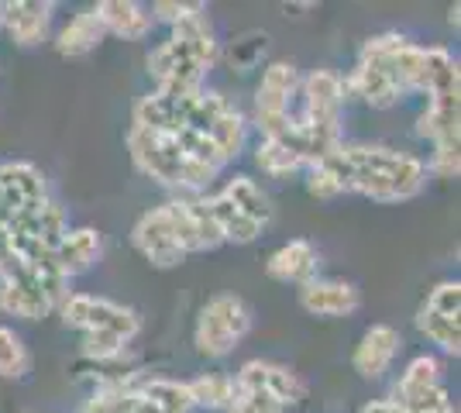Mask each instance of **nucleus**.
<instances>
[{"instance_id":"obj_26","label":"nucleus","mask_w":461,"mask_h":413,"mask_svg":"<svg viewBox=\"0 0 461 413\" xmlns=\"http://www.w3.org/2000/svg\"><path fill=\"white\" fill-rule=\"evenodd\" d=\"M417 331H420L438 352L444 355H458L461 352V328H458V320H451V317H441V314H434V310H427V307H420L417 310Z\"/></svg>"},{"instance_id":"obj_25","label":"nucleus","mask_w":461,"mask_h":413,"mask_svg":"<svg viewBox=\"0 0 461 413\" xmlns=\"http://www.w3.org/2000/svg\"><path fill=\"white\" fill-rule=\"evenodd\" d=\"M430 386H441V362L434 355H417V358H410V365L400 373V382L393 386V400L403 403L406 396L423 393Z\"/></svg>"},{"instance_id":"obj_37","label":"nucleus","mask_w":461,"mask_h":413,"mask_svg":"<svg viewBox=\"0 0 461 413\" xmlns=\"http://www.w3.org/2000/svg\"><path fill=\"white\" fill-rule=\"evenodd\" d=\"M358 413H403V407L393 403V400H372V403H366Z\"/></svg>"},{"instance_id":"obj_22","label":"nucleus","mask_w":461,"mask_h":413,"mask_svg":"<svg viewBox=\"0 0 461 413\" xmlns=\"http://www.w3.org/2000/svg\"><path fill=\"white\" fill-rule=\"evenodd\" d=\"M255 166L266 173V176H293V173H303L307 162L300 158V152L283 141V138H262L255 145Z\"/></svg>"},{"instance_id":"obj_20","label":"nucleus","mask_w":461,"mask_h":413,"mask_svg":"<svg viewBox=\"0 0 461 413\" xmlns=\"http://www.w3.org/2000/svg\"><path fill=\"white\" fill-rule=\"evenodd\" d=\"M104 39H107V31H104L100 18L94 11H79L56 35V52L66 59H79V56H90Z\"/></svg>"},{"instance_id":"obj_15","label":"nucleus","mask_w":461,"mask_h":413,"mask_svg":"<svg viewBox=\"0 0 461 413\" xmlns=\"http://www.w3.org/2000/svg\"><path fill=\"white\" fill-rule=\"evenodd\" d=\"M400 348H403V335L393 324H372L362 335V341L355 345L351 369L362 379H383L389 373V365L396 362Z\"/></svg>"},{"instance_id":"obj_17","label":"nucleus","mask_w":461,"mask_h":413,"mask_svg":"<svg viewBox=\"0 0 461 413\" xmlns=\"http://www.w3.org/2000/svg\"><path fill=\"white\" fill-rule=\"evenodd\" d=\"M100 256H104V235L96 228H69L56 245L52 262L66 279H77V275L90 273L100 262Z\"/></svg>"},{"instance_id":"obj_29","label":"nucleus","mask_w":461,"mask_h":413,"mask_svg":"<svg viewBox=\"0 0 461 413\" xmlns=\"http://www.w3.org/2000/svg\"><path fill=\"white\" fill-rule=\"evenodd\" d=\"M28 373H32L28 345L21 341V335L0 324V379H24Z\"/></svg>"},{"instance_id":"obj_40","label":"nucleus","mask_w":461,"mask_h":413,"mask_svg":"<svg viewBox=\"0 0 461 413\" xmlns=\"http://www.w3.org/2000/svg\"><path fill=\"white\" fill-rule=\"evenodd\" d=\"M0 21H4V7H0Z\"/></svg>"},{"instance_id":"obj_2","label":"nucleus","mask_w":461,"mask_h":413,"mask_svg":"<svg viewBox=\"0 0 461 413\" xmlns=\"http://www.w3.org/2000/svg\"><path fill=\"white\" fill-rule=\"evenodd\" d=\"M213 62H217V39H213L207 7L196 4L186 18L173 24V39L155 45L145 66L155 83V94L186 97L203 90Z\"/></svg>"},{"instance_id":"obj_4","label":"nucleus","mask_w":461,"mask_h":413,"mask_svg":"<svg viewBox=\"0 0 461 413\" xmlns=\"http://www.w3.org/2000/svg\"><path fill=\"white\" fill-rule=\"evenodd\" d=\"M255 314L238 293H217L211 296L193 328V345L203 358H228L245 337H249Z\"/></svg>"},{"instance_id":"obj_8","label":"nucleus","mask_w":461,"mask_h":413,"mask_svg":"<svg viewBox=\"0 0 461 413\" xmlns=\"http://www.w3.org/2000/svg\"><path fill=\"white\" fill-rule=\"evenodd\" d=\"M300 97H303V121L310 128L341 135V114H345V76L334 69H313L307 79H300Z\"/></svg>"},{"instance_id":"obj_13","label":"nucleus","mask_w":461,"mask_h":413,"mask_svg":"<svg viewBox=\"0 0 461 413\" xmlns=\"http://www.w3.org/2000/svg\"><path fill=\"white\" fill-rule=\"evenodd\" d=\"M300 307L310 317H351L362 307V290L348 279H310L307 286L296 290Z\"/></svg>"},{"instance_id":"obj_14","label":"nucleus","mask_w":461,"mask_h":413,"mask_svg":"<svg viewBox=\"0 0 461 413\" xmlns=\"http://www.w3.org/2000/svg\"><path fill=\"white\" fill-rule=\"evenodd\" d=\"M0 7H4L0 28H7L14 45L35 49V45L49 39L56 4H49V0H14V4H0Z\"/></svg>"},{"instance_id":"obj_35","label":"nucleus","mask_w":461,"mask_h":413,"mask_svg":"<svg viewBox=\"0 0 461 413\" xmlns=\"http://www.w3.org/2000/svg\"><path fill=\"white\" fill-rule=\"evenodd\" d=\"M228 413H286L276 400L262 393H238L234 396V403L228 407Z\"/></svg>"},{"instance_id":"obj_27","label":"nucleus","mask_w":461,"mask_h":413,"mask_svg":"<svg viewBox=\"0 0 461 413\" xmlns=\"http://www.w3.org/2000/svg\"><path fill=\"white\" fill-rule=\"evenodd\" d=\"M145 400H152L162 413H190L193 410V396L190 386L179 382V379H149L145 386H138Z\"/></svg>"},{"instance_id":"obj_5","label":"nucleus","mask_w":461,"mask_h":413,"mask_svg":"<svg viewBox=\"0 0 461 413\" xmlns=\"http://www.w3.org/2000/svg\"><path fill=\"white\" fill-rule=\"evenodd\" d=\"M300 94V73L293 62H269L255 86V128L262 138H283L293 128V97Z\"/></svg>"},{"instance_id":"obj_34","label":"nucleus","mask_w":461,"mask_h":413,"mask_svg":"<svg viewBox=\"0 0 461 413\" xmlns=\"http://www.w3.org/2000/svg\"><path fill=\"white\" fill-rule=\"evenodd\" d=\"M303 176H307V193L317 200H334L341 197L345 190H341V183H338V176L327 169L324 162H313V166H307L303 169Z\"/></svg>"},{"instance_id":"obj_16","label":"nucleus","mask_w":461,"mask_h":413,"mask_svg":"<svg viewBox=\"0 0 461 413\" xmlns=\"http://www.w3.org/2000/svg\"><path fill=\"white\" fill-rule=\"evenodd\" d=\"M321 269V252L317 245L307 238H293L286 245H279L269 258H266V275L276 283H286V286H307L310 279H317Z\"/></svg>"},{"instance_id":"obj_32","label":"nucleus","mask_w":461,"mask_h":413,"mask_svg":"<svg viewBox=\"0 0 461 413\" xmlns=\"http://www.w3.org/2000/svg\"><path fill=\"white\" fill-rule=\"evenodd\" d=\"M423 307H427V310H434V314L458 320V314H461V283H458V279H444V283H438V286L430 290V296L423 300Z\"/></svg>"},{"instance_id":"obj_38","label":"nucleus","mask_w":461,"mask_h":413,"mask_svg":"<svg viewBox=\"0 0 461 413\" xmlns=\"http://www.w3.org/2000/svg\"><path fill=\"white\" fill-rule=\"evenodd\" d=\"M11 258H14V256H11V235H7V228L0 224V269H4Z\"/></svg>"},{"instance_id":"obj_31","label":"nucleus","mask_w":461,"mask_h":413,"mask_svg":"<svg viewBox=\"0 0 461 413\" xmlns=\"http://www.w3.org/2000/svg\"><path fill=\"white\" fill-rule=\"evenodd\" d=\"M124 348H128V341L114 335V331H90L79 341V352L86 358H94V362H114V358L124 355Z\"/></svg>"},{"instance_id":"obj_24","label":"nucleus","mask_w":461,"mask_h":413,"mask_svg":"<svg viewBox=\"0 0 461 413\" xmlns=\"http://www.w3.org/2000/svg\"><path fill=\"white\" fill-rule=\"evenodd\" d=\"M190 386V396H193V407H203V410H228L230 403H234V375H224V373H203L196 375Z\"/></svg>"},{"instance_id":"obj_33","label":"nucleus","mask_w":461,"mask_h":413,"mask_svg":"<svg viewBox=\"0 0 461 413\" xmlns=\"http://www.w3.org/2000/svg\"><path fill=\"white\" fill-rule=\"evenodd\" d=\"M400 407H403V413H455V403H451V396H447L444 386H430L423 393L406 396Z\"/></svg>"},{"instance_id":"obj_18","label":"nucleus","mask_w":461,"mask_h":413,"mask_svg":"<svg viewBox=\"0 0 461 413\" xmlns=\"http://www.w3.org/2000/svg\"><path fill=\"white\" fill-rule=\"evenodd\" d=\"M94 14L100 18L107 35H117V39H124V41L149 39V31H152V24H155L152 14H149V7H141L135 0H104V4L94 7Z\"/></svg>"},{"instance_id":"obj_9","label":"nucleus","mask_w":461,"mask_h":413,"mask_svg":"<svg viewBox=\"0 0 461 413\" xmlns=\"http://www.w3.org/2000/svg\"><path fill=\"white\" fill-rule=\"evenodd\" d=\"M234 390H238V393L269 396V400H276L283 410L296 407V403L307 396L303 379L293 373L289 365L266 362V358H251V362H245V365L234 373Z\"/></svg>"},{"instance_id":"obj_28","label":"nucleus","mask_w":461,"mask_h":413,"mask_svg":"<svg viewBox=\"0 0 461 413\" xmlns=\"http://www.w3.org/2000/svg\"><path fill=\"white\" fill-rule=\"evenodd\" d=\"M245 135H249V121H245V114L238 107H228L221 118L213 121L211 131H207V138L228 156V162L245 148Z\"/></svg>"},{"instance_id":"obj_30","label":"nucleus","mask_w":461,"mask_h":413,"mask_svg":"<svg viewBox=\"0 0 461 413\" xmlns=\"http://www.w3.org/2000/svg\"><path fill=\"white\" fill-rule=\"evenodd\" d=\"M461 141L458 138H441L434 141V152H430V162L427 166V176H441V179H455L461 173Z\"/></svg>"},{"instance_id":"obj_12","label":"nucleus","mask_w":461,"mask_h":413,"mask_svg":"<svg viewBox=\"0 0 461 413\" xmlns=\"http://www.w3.org/2000/svg\"><path fill=\"white\" fill-rule=\"evenodd\" d=\"M41 200H49V183L35 162H4L0 166V203L7 211V224H11V217L39 207Z\"/></svg>"},{"instance_id":"obj_10","label":"nucleus","mask_w":461,"mask_h":413,"mask_svg":"<svg viewBox=\"0 0 461 413\" xmlns=\"http://www.w3.org/2000/svg\"><path fill=\"white\" fill-rule=\"evenodd\" d=\"M0 314L21 317V320H41L56 314V303L45 296L39 279L18 258H11L0 269Z\"/></svg>"},{"instance_id":"obj_19","label":"nucleus","mask_w":461,"mask_h":413,"mask_svg":"<svg viewBox=\"0 0 461 413\" xmlns=\"http://www.w3.org/2000/svg\"><path fill=\"white\" fill-rule=\"evenodd\" d=\"M461 121V90H444L427 97V111L417 121V135L427 138L430 145L441 138H458Z\"/></svg>"},{"instance_id":"obj_39","label":"nucleus","mask_w":461,"mask_h":413,"mask_svg":"<svg viewBox=\"0 0 461 413\" xmlns=\"http://www.w3.org/2000/svg\"><path fill=\"white\" fill-rule=\"evenodd\" d=\"M447 21H451V24H455V28H458V4H455V7H451V11H447Z\"/></svg>"},{"instance_id":"obj_23","label":"nucleus","mask_w":461,"mask_h":413,"mask_svg":"<svg viewBox=\"0 0 461 413\" xmlns=\"http://www.w3.org/2000/svg\"><path fill=\"white\" fill-rule=\"evenodd\" d=\"M224 197L241 211L245 217H251L255 224H262V228H269V220H272V200L269 193L255 183L251 176H234L224 186Z\"/></svg>"},{"instance_id":"obj_21","label":"nucleus","mask_w":461,"mask_h":413,"mask_svg":"<svg viewBox=\"0 0 461 413\" xmlns=\"http://www.w3.org/2000/svg\"><path fill=\"white\" fill-rule=\"evenodd\" d=\"M207 203H211L213 224H217V231H221L224 241H234V245H251V241H258V235L266 231L262 224H255L251 217L241 214V211H238L224 193L207 197Z\"/></svg>"},{"instance_id":"obj_3","label":"nucleus","mask_w":461,"mask_h":413,"mask_svg":"<svg viewBox=\"0 0 461 413\" xmlns=\"http://www.w3.org/2000/svg\"><path fill=\"white\" fill-rule=\"evenodd\" d=\"M128 152H131V162L138 166V173L155 179L158 186L179 190V197L200 193L217 176L211 169L196 166L183 152V145H179V138L173 131H152V128L131 124V131H128Z\"/></svg>"},{"instance_id":"obj_7","label":"nucleus","mask_w":461,"mask_h":413,"mask_svg":"<svg viewBox=\"0 0 461 413\" xmlns=\"http://www.w3.org/2000/svg\"><path fill=\"white\" fill-rule=\"evenodd\" d=\"M62 314V324L69 331H79V335H90V331H114L121 335L128 345L138 337L141 331V317L138 310L124 307V303H114L107 296H90V293H69L59 307Z\"/></svg>"},{"instance_id":"obj_1","label":"nucleus","mask_w":461,"mask_h":413,"mask_svg":"<svg viewBox=\"0 0 461 413\" xmlns=\"http://www.w3.org/2000/svg\"><path fill=\"white\" fill-rule=\"evenodd\" d=\"M338 176L345 193H362L375 203H403L423 193L427 166L417 156H406L385 145H338L321 158Z\"/></svg>"},{"instance_id":"obj_11","label":"nucleus","mask_w":461,"mask_h":413,"mask_svg":"<svg viewBox=\"0 0 461 413\" xmlns=\"http://www.w3.org/2000/svg\"><path fill=\"white\" fill-rule=\"evenodd\" d=\"M131 245L145 256V262L152 269H176L186 258L183 248L176 245L169 217H166L162 207H152V211H145V214L138 217L135 228H131Z\"/></svg>"},{"instance_id":"obj_6","label":"nucleus","mask_w":461,"mask_h":413,"mask_svg":"<svg viewBox=\"0 0 461 413\" xmlns=\"http://www.w3.org/2000/svg\"><path fill=\"white\" fill-rule=\"evenodd\" d=\"M69 231L66 211L59 207L56 200H41L39 207L24 211V214L11 217L7 235H11V256L18 262H39V258H52L56 245L62 235Z\"/></svg>"},{"instance_id":"obj_36","label":"nucleus","mask_w":461,"mask_h":413,"mask_svg":"<svg viewBox=\"0 0 461 413\" xmlns=\"http://www.w3.org/2000/svg\"><path fill=\"white\" fill-rule=\"evenodd\" d=\"M196 4H176V0H158L152 4V21H166V24H176L179 18H186Z\"/></svg>"}]
</instances>
